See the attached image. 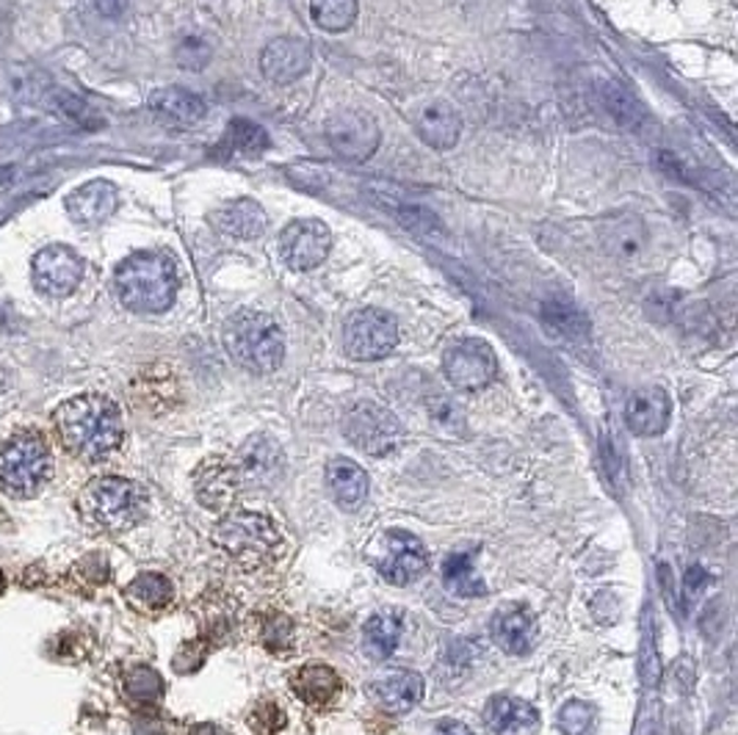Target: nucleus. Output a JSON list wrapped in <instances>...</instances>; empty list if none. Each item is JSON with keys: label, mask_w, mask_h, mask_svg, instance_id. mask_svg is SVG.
I'll return each instance as SVG.
<instances>
[{"label": "nucleus", "mask_w": 738, "mask_h": 735, "mask_svg": "<svg viewBox=\"0 0 738 735\" xmlns=\"http://www.w3.org/2000/svg\"><path fill=\"white\" fill-rule=\"evenodd\" d=\"M310 45L296 36H280L274 42H269L260 53V72L263 78L276 86H288L299 81L307 70H310Z\"/></svg>", "instance_id": "16"}, {"label": "nucleus", "mask_w": 738, "mask_h": 735, "mask_svg": "<svg viewBox=\"0 0 738 735\" xmlns=\"http://www.w3.org/2000/svg\"><path fill=\"white\" fill-rule=\"evenodd\" d=\"M210 224H213L219 233L230 235V238L253 241L266 233V228H269V216H266L263 205H260L258 199L241 197L219 205V208L210 213Z\"/></svg>", "instance_id": "20"}, {"label": "nucleus", "mask_w": 738, "mask_h": 735, "mask_svg": "<svg viewBox=\"0 0 738 735\" xmlns=\"http://www.w3.org/2000/svg\"><path fill=\"white\" fill-rule=\"evenodd\" d=\"M224 348L253 373H274L285 357V335L280 323L258 310H241L224 323Z\"/></svg>", "instance_id": "3"}, {"label": "nucleus", "mask_w": 738, "mask_h": 735, "mask_svg": "<svg viewBox=\"0 0 738 735\" xmlns=\"http://www.w3.org/2000/svg\"><path fill=\"white\" fill-rule=\"evenodd\" d=\"M404 625L398 616L393 614H373L371 620L366 622V628H362V645H366V652L377 661H384V658H391L396 652L398 641H402Z\"/></svg>", "instance_id": "29"}, {"label": "nucleus", "mask_w": 738, "mask_h": 735, "mask_svg": "<svg viewBox=\"0 0 738 735\" xmlns=\"http://www.w3.org/2000/svg\"><path fill=\"white\" fill-rule=\"evenodd\" d=\"M327 144L346 161L362 163L377 152L379 133L377 120L368 111L360 108H343L337 114H332L324 125Z\"/></svg>", "instance_id": "11"}, {"label": "nucleus", "mask_w": 738, "mask_h": 735, "mask_svg": "<svg viewBox=\"0 0 738 735\" xmlns=\"http://www.w3.org/2000/svg\"><path fill=\"white\" fill-rule=\"evenodd\" d=\"M343 434H346L348 443L371 456H391L404 443L402 420L391 409L379 407L373 401H360V404L346 409Z\"/></svg>", "instance_id": "7"}, {"label": "nucleus", "mask_w": 738, "mask_h": 735, "mask_svg": "<svg viewBox=\"0 0 738 735\" xmlns=\"http://www.w3.org/2000/svg\"><path fill=\"white\" fill-rule=\"evenodd\" d=\"M255 639L260 641V647L274 656H285L291 652L296 639V625L288 614L283 611H266L258 616V625H255Z\"/></svg>", "instance_id": "31"}, {"label": "nucleus", "mask_w": 738, "mask_h": 735, "mask_svg": "<svg viewBox=\"0 0 738 735\" xmlns=\"http://www.w3.org/2000/svg\"><path fill=\"white\" fill-rule=\"evenodd\" d=\"M332 233L319 219H296L280 235V252L283 260L296 271L319 269L330 257Z\"/></svg>", "instance_id": "12"}, {"label": "nucleus", "mask_w": 738, "mask_h": 735, "mask_svg": "<svg viewBox=\"0 0 738 735\" xmlns=\"http://www.w3.org/2000/svg\"><path fill=\"white\" fill-rule=\"evenodd\" d=\"M368 194H371V203H377L379 208L388 210V213H391L393 219L402 224V228L413 230V233L427 235V238L445 233L443 222H440L434 210H429L427 205L413 203V199H407L404 194H396L391 186L371 183V186H368Z\"/></svg>", "instance_id": "17"}, {"label": "nucleus", "mask_w": 738, "mask_h": 735, "mask_svg": "<svg viewBox=\"0 0 738 735\" xmlns=\"http://www.w3.org/2000/svg\"><path fill=\"white\" fill-rule=\"evenodd\" d=\"M205 661V647L199 641L183 645L181 656H174V670L177 672H197Z\"/></svg>", "instance_id": "41"}, {"label": "nucleus", "mask_w": 738, "mask_h": 735, "mask_svg": "<svg viewBox=\"0 0 738 735\" xmlns=\"http://www.w3.org/2000/svg\"><path fill=\"white\" fill-rule=\"evenodd\" d=\"M246 724H249L255 735H276L288 724V716L274 700H260L255 702L249 716H246Z\"/></svg>", "instance_id": "38"}, {"label": "nucleus", "mask_w": 738, "mask_h": 735, "mask_svg": "<svg viewBox=\"0 0 738 735\" xmlns=\"http://www.w3.org/2000/svg\"><path fill=\"white\" fill-rule=\"evenodd\" d=\"M327 487L343 509H357L368 498V476L357 462L332 460L327 465Z\"/></svg>", "instance_id": "27"}, {"label": "nucleus", "mask_w": 738, "mask_h": 735, "mask_svg": "<svg viewBox=\"0 0 738 735\" xmlns=\"http://www.w3.org/2000/svg\"><path fill=\"white\" fill-rule=\"evenodd\" d=\"M598 95H601L603 106L608 108V114H612L619 125L628 127V131H637V127L648 120L642 102L630 95L628 89L614 84V81H603V84L598 86Z\"/></svg>", "instance_id": "32"}, {"label": "nucleus", "mask_w": 738, "mask_h": 735, "mask_svg": "<svg viewBox=\"0 0 738 735\" xmlns=\"http://www.w3.org/2000/svg\"><path fill=\"white\" fill-rule=\"evenodd\" d=\"M341 677L327 664H305L291 675V691L310 708L330 706L341 694Z\"/></svg>", "instance_id": "24"}, {"label": "nucleus", "mask_w": 738, "mask_h": 735, "mask_svg": "<svg viewBox=\"0 0 738 735\" xmlns=\"http://www.w3.org/2000/svg\"><path fill=\"white\" fill-rule=\"evenodd\" d=\"M61 445L84 462L109 460L122 445V413L109 395L84 393L64 401L53 413Z\"/></svg>", "instance_id": "1"}, {"label": "nucleus", "mask_w": 738, "mask_h": 735, "mask_svg": "<svg viewBox=\"0 0 738 735\" xmlns=\"http://www.w3.org/2000/svg\"><path fill=\"white\" fill-rule=\"evenodd\" d=\"M271 147V138L258 122L233 120L224 131V138L217 144L219 158H260Z\"/></svg>", "instance_id": "28"}, {"label": "nucleus", "mask_w": 738, "mask_h": 735, "mask_svg": "<svg viewBox=\"0 0 738 735\" xmlns=\"http://www.w3.org/2000/svg\"><path fill=\"white\" fill-rule=\"evenodd\" d=\"M53 470L48 437L23 429L0 445V487L14 498H30L42 490Z\"/></svg>", "instance_id": "6"}, {"label": "nucleus", "mask_w": 738, "mask_h": 735, "mask_svg": "<svg viewBox=\"0 0 738 735\" xmlns=\"http://www.w3.org/2000/svg\"><path fill=\"white\" fill-rule=\"evenodd\" d=\"M542 318H545V323L553 329V332L567 335V338H581V335H587V329H589L587 318H583L581 313L570 305H548L545 310H542Z\"/></svg>", "instance_id": "37"}, {"label": "nucleus", "mask_w": 738, "mask_h": 735, "mask_svg": "<svg viewBox=\"0 0 738 735\" xmlns=\"http://www.w3.org/2000/svg\"><path fill=\"white\" fill-rule=\"evenodd\" d=\"M434 735H473V733H470V730L459 722H443Z\"/></svg>", "instance_id": "42"}, {"label": "nucleus", "mask_w": 738, "mask_h": 735, "mask_svg": "<svg viewBox=\"0 0 738 735\" xmlns=\"http://www.w3.org/2000/svg\"><path fill=\"white\" fill-rule=\"evenodd\" d=\"M443 580L448 592L463 595V598H479V595L487 592L481 578L476 575L470 553H451L443 564Z\"/></svg>", "instance_id": "33"}, {"label": "nucleus", "mask_w": 738, "mask_h": 735, "mask_svg": "<svg viewBox=\"0 0 738 735\" xmlns=\"http://www.w3.org/2000/svg\"><path fill=\"white\" fill-rule=\"evenodd\" d=\"M34 285L42 291L45 296H70L78 287L81 277H84V260L75 255L70 246H45L37 257H34Z\"/></svg>", "instance_id": "14"}, {"label": "nucleus", "mask_w": 738, "mask_h": 735, "mask_svg": "<svg viewBox=\"0 0 738 735\" xmlns=\"http://www.w3.org/2000/svg\"><path fill=\"white\" fill-rule=\"evenodd\" d=\"M116 296L133 313H163L177 296V266L163 252H136L116 266Z\"/></svg>", "instance_id": "2"}, {"label": "nucleus", "mask_w": 738, "mask_h": 735, "mask_svg": "<svg viewBox=\"0 0 738 735\" xmlns=\"http://www.w3.org/2000/svg\"><path fill=\"white\" fill-rule=\"evenodd\" d=\"M669 418H673V401L661 388L637 390L625 404L628 429L639 437H655L666 431Z\"/></svg>", "instance_id": "19"}, {"label": "nucleus", "mask_w": 738, "mask_h": 735, "mask_svg": "<svg viewBox=\"0 0 738 735\" xmlns=\"http://www.w3.org/2000/svg\"><path fill=\"white\" fill-rule=\"evenodd\" d=\"M371 694L379 708H384L393 716H402V713L413 711L423 697V677L418 672H396V675L373 683Z\"/></svg>", "instance_id": "26"}, {"label": "nucleus", "mask_w": 738, "mask_h": 735, "mask_svg": "<svg viewBox=\"0 0 738 735\" xmlns=\"http://www.w3.org/2000/svg\"><path fill=\"white\" fill-rule=\"evenodd\" d=\"M125 691L136 702H158L163 694V681L150 666H133L125 675Z\"/></svg>", "instance_id": "36"}, {"label": "nucleus", "mask_w": 738, "mask_h": 735, "mask_svg": "<svg viewBox=\"0 0 738 735\" xmlns=\"http://www.w3.org/2000/svg\"><path fill=\"white\" fill-rule=\"evenodd\" d=\"M700 586H702V569L700 567L689 569V592H697Z\"/></svg>", "instance_id": "44"}, {"label": "nucleus", "mask_w": 738, "mask_h": 735, "mask_svg": "<svg viewBox=\"0 0 738 735\" xmlns=\"http://www.w3.org/2000/svg\"><path fill=\"white\" fill-rule=\"evenodd\" d=\"M3 589H7V578H3V573H0V595H3Z\"/></svg>", "instance_id": "45"}, {"label": "nucleus", "mask_w": 738, "mask_h": 735, "mask_svg": "<svg viewBox=\"0 0 738 735\" xmlns=\"http://www.w3.org/2000/svg\"><path fill=\"white\" fill-rule=\"evenodd\" d=\"M150 111L172 127H192L205 117V100L188 89L167 86L150 95Z\"/></svg>", "instance_id": "23"}, {"label": "nucleus", "mask_w": 738, "mask_h": 735, "mask_svg": "<svg viewBox=\"0 0 738 735\" xmlns=\"http://www.w3.org/2000/svg\"><path fill=\"white\" fill-rule=\"evenodd\" d=\"M357 0H310V17L327 34H341L357 20Z\"/></svg>", "instance_id": "34"}, {"label": "nucleus", "mask_w": 738, "mask_h": 735, "mask_svg": "<svg viewBox=\"0 0 738 735\" xmlns=\"http://www.w3.org/2000/svg\"><path fill=\"white\" fill-rule=\"evenodd\" d=\"M413 122L418 136L434 150H451L463 133V117L456 114V108L445 100H432L420 106Z\"/></svg>", "instance_id": "21"}, {"label": "nucleus", "mask_w": 738, "mask_h": 735, "mask_svg": "<svg viewBox=\"0 0 738 735\" xmlns=\"http://www.w3.org/2000/svg\"><path fill=\"white\" fill-rule=\"evenodd\" d=\"M213 542L244 569H263L280 559L285 539L271 517L258 512L227 514L213 528Z\"/></svg>", "instance_id": "4"}, {"label": "nucleus", "mask_w": 738, "mask_h": 735, "mask_svg": "<svg viewBox=\"0 0 738 735\" xmlns=\"http://www.w3.org/2000/svg\"><path fill=\"white\" fill-rule=\"evenodd\" d=\"M537 722H540V713L534 711V706L509 697V694L492 697L484 708V724L492 735L520 733V730L537 727Z\"/></svg>", "instance_id": "25"}, {"label": "nucleus", "mask_w": 738, "mask_h": 735, "mask_svg": "<svg viewBox=\"0 0 738 735\" xmlns=\"http://www.w3.org/2000/svg\"><path fill=\"white\" fill-rule=\"evenodd\" d=\"M127 603L136 605L138 611H163L174 598V589L169 578L158 573H142L133 578L125 589Z\"/></svg>", "instance_id": "30"}, {"label": "nucleus", "mask_w": 738, "mask_h": 735, "mask_svg": "<svg viewBox=\"0 0 738 735\" xmlns=\"http://www.w3.org/2000/svg\"><path fill=\"white\" fill-rule=\"evenodd\" d=\"M158 384H152L150 371H145L142 377L133 382L131 393L133 399L138 401V407L145 409H163L167 407V401H174L177 395V384H174V377L167 371V368H158Z\"/></svg>", "instance_id": "35"}, {"label": "nucleus", "mask_w": 738, "mask_h": 735, "mask_svg": "<svg viewBox=\"0 0 738 735\" xmlns=\"http://www.w3.org/2000/svg\"><path fill=\"white\" fill-rule=\"evenodd\" d=\"M594 724H598V716L587 702L573 700L558 711V730L565 735H592Z\"/></svg>", "instance_id": "39"}, {"label": "nucleus", "mask_w": 738, "mask_h": 735, "mask_svg": "<svg viewBox=\"0 0 738 735\" xmlns=\"http://www.w3.org/2000/svg\"><path fill=\"white\" fill-rule=\"evenodd\" d=\"M537 634L540 625L526 609H504L492 616V639L506 656H526L534 650Z\"/></svg>", "instance_id": "22"}, {"label": "nucleus", "mask_w": 738, "mask_h": 735, "mask_svg": "<svg viewBox=\"0 0 738 735\" xmlns=\"http://www.w3.org/2000/svg\"><path fill=\"white\" fill-rule=\"evenodd\" d=\"M443 373L456 390H484L499 373V359L487 341L481 338H463L451 343L443 354Z\"/></svg>", "instance_id": "9"}, {"label": "nucleus", "mask_w": 738, "mask_h": 735, "mask_svg": "<svg viewBox=\"0 0 738 735\" xmlns=\"http://www.w3.org/2000/svg\"><path fill=\"white\" fill-rule=\"evenodd\" d=\"M233 462L238 467L241 485L255 490H271L285 476V454L269 434L249 437Z\"/></svg>", "instance_id": "13"}, {"label": "nucleus", "mask_w": 738, "mask_h": 735, "mask_svg": "<svg viewBox=\"0 0 738 735\" xmlns=\"http://www.w3.org/2000/svg\"><path fill=\"white\" fill-rule=\"evenodd\" d=\"M241 487L244 485H241L238 467L224 456H210L194 473V492H197L199 506H205L208 512H230V506L238 501Z\"/></svg>", "instance_id": "15"}, {"label": "nucleus", "mask_w": 738, "mask_h": 735, "mask_svg": "<svg viewBox=\"0 0 738 735\" xmlns=\"http://www.w3.org/2000/svg\"><path fill=\"white\" fill-rule=\"evenodd\" d=\"M78 509L86 520L106 531H127L147 514V492L131 479L100 476L81 490Z\"/></svg>", "instance_id": "5"}, {"label": "nucleus", "mask_w": 738, "mask_h": 735, "mask_svg": "<svg viewBox=\"0 0 738 735\" xmlns=\"http://www.w3.org/2000/svg\"><path fill=\"white\" fill-rule=\"evenodd\" d=\"M398 343V323L391 313L366 307L348 316L343 327V348L352 359L360 363H373L382 359L396 348Z\"/></svg>", "instance_id": "8"}, {"label": "nucleus", "mask_w": 738, "mask_h": 735, "mask_svg": "<svg viewBox=\"0 0 738 735\" xmlns=\"http://www.w3.org/2000/svg\"><path fill=\"white\" fill-rule=\"evenodd\" d=\"M210 56H213V50H210V45L205 42V39H199V36H186V39L177 45V50H174L177 64H181L183 70H192V72L205 70Z\"/></svg>", "instance_id": "40"}, {"label": "nucleus", "mask_w": 738, "mask_h": 735, "mask_svg": "<svg viewBox=\"0 0 738 735\" xmlns=\"http://www.w3.org/2000/svg\"><path fill=\"white\" fill-rule=\"evenodd\" d=\"M188 735H222V730H219L217 724H194V727L188 730Z\"/></svg>", "instance_id": "43"}, {"label": "nucleus", "mask_w": 738, "mask_h": 735, "mask_svg": "<svg viewBox=\"0 0 738 735\" xmlns=\"http://www.w3.org/2000/svg\"><path fill=\"white\" fill-rule=\"evenodd\" d=\"M373 564L384 580L393 586H407L418 580L429 567V553L418 537L407 531H388L379 537L373 550Z\"/></svg>", "instance_id": "10"}, {"label": "nucleus", "mask_w": 738, "mask_h": 735, "mask_svg": "<svg viewBox=\"0 0 738 735\" xmlns=\"http://www.w3.org/2000/svg\"><path fill=\"white\" fill-rule=\"evenodd\" d=\"M120 192L109 180H89L66 197V213L81 228H97L116 210Z\"/></svg>", "instance_id": "18"}]
</instances>
